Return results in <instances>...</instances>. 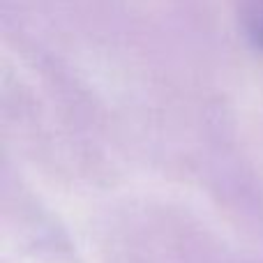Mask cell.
Returning a JSON list of instances; mask_svg holds the SVG:
<instances>
[{"instance_id":"1","label":"cell","mask_w":263,"mask_h":263,"mask_svg":"<svg viewBox=\"0 0 263 263\" xmlns=\"http://www.w3.org/2000/svg\"><path fill=\"white\" fill-rule=\"evenodd\" d=\"M254 37L263 49V14H259V18H256V23H254Z\"/></svg>"}]
</instances>
